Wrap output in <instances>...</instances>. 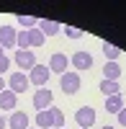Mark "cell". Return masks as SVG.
I'll return each mask as SVG.
<instances>
[{
	"instance_id": "83f0119b",
	"label": "cell",
	"mask_w": 126,
	"mask_h": 129,
	"mask_svg": "<svg viewBox=\"0 0 126 129\" xmlns=\"http://www.w3.org/2000/svg\"><path fill=\"white\" fill-rule=\"evenodd\" d=\"M103 129H116V126H103Z\"/></svg>"
},
{
	"instance_id": "3957f363",
	"label": "cell",
	"mask_w": 126,
	"mask_h": 129,
	"mask_svg": "<svg viewBox=\"0 0 126 129\" xmlns=\"http://www.w3.org/2000/svg\"><path fill=\"white\" fill-rule=\"evenodd\" d=\"M51 98H54V93L49 88H39L34 93V98H31V103H34L36 111H46V109H51Z\"/></svg>"
},
{
	"instance_id": "4316f807",
	"label": "cell",
	"mask_w": 126,
	"mask_h": 129,
	"mask_svg": "<svg viewBox=\"0 0 126 129\" xmlns=\"http://www.w3.org/2000/svg\"><path fill=\"white\" fill-rule=\"evenodd\" d=\"M0 57H5V49H3V47H0Z\"/></svg>"
},
{
	"instance_id": "ba28073f",
	"label": "cell",
	"mask_w": 126,
	"mask_h": 129,
	"mask_svg": "<svg viewBox=\"0 0 126 129\" xmlns=\"http://www.w3.org/2000/svg\"><path fill=\"white\" fill-rule=\"evenodd\" d=\"M46 67H49V72H59V75H65L67 67H70V57L62 54V52H57V54H51V59H49Z\"/></svg>"
},
{
	"instance_id": "d4e9b609",
	"label": "cell",
	"mask_w": 126,
	"mask_h": 129,
	"mask_svg": "<svg viewBox=\"0 0 126 129\" xmlns=\"http://www.w3.org/2000/svg\"><path fill=\"white\" fill-rule=\"evenodd\" d=\"M5 126H8V121L3 119V116H0V129H5Z\"/></svg>"
},
{
	"instance_id": "8fae6325",
	"label": "cell",
	"mask_w": 126,
	"mask_h": 129,
	"mask_svg": "<svg viewBox=\"0 0 126 129\" xmlns=\"http://www.w3.org/2000/svg\"><path fill=\"white\" fill-rule=\"evenodd\" d=\"M39 31H41V34H44V36H57L59 31H62V26L57 23V21H49V18H41V21H39Z\"/></svg>"
},
{
	"instance_id": "5bb4252c",
	"label": "cell",
	"mask_w": 126,
	"mask_h": 129,
	"mask_svg": "<svg viewBox=\"0 0 126 129\" xmlns=\"http://www.w3.org/2000/svg\"><path fill=\"white\" fill-rule=\"evenodd\" d=\"M36 129H54V119H51V109L36 114Z\"/></svg>"
},
{
	"instance_id": "2e32d148",
	"label": "cell",
	"mask_w": 126,
	"mask_h": 129,
	"mask_svg": "<svg viewBox=\"0 0 126 129\" xmlns=\"http://www.w3.org/2000/svg\"><path fill=\"white\" fill-rule=\"evenodd\" d=\"M121 109H123L121 95H108V98H106V111H108V114H118Z\"/></svg>"
},
{
	"instance_id": "8992f818",
	"label": "cell",
	"mask_w": 126,
	"mask_h": 129,
	"mask_svg": "<svg viewBox=\"0 0 126 129\" xmlns=\"http://www.w3.org/2000/svg\"><path fill=\"white\" fill-rule=\"evenodd\" d=\"M28 85H31V83H28V75H26V72H13V75H10V80H8V88L13 90L16 95H18V93H26Z\"/></svg>"
},
{
	"instance_id": "ac0fdd59",
	"label": "cell",
	"mask_w": 126,
	"mask_h": 129,
	"mask_svg": "<svg viewBox=\"0 0 126 129\" xmlns=\"http://www.w3.org/2000/svg\"><path fill=\"white\" fill-rule=\"evenodd\" d=\"M18 23L23 26V31H31V28L39 26V18H36V16H21V13H18Z\"/></svg>"
},
{
	"instance_id": "7402d4cb",
	"label": "cell",
	"mask_w": 126,
	"mask_h": 129,
	"mask_svg": "<svg viewBox=\"0 0 126 129\" xmlns=\"http://www.w3.org/2000/svg\"><path fill=\"white\" fill-rule=\"evenodd\" d=\"M65 36H67V39H80V36H82V31L75 28V26H65Z\"/></svg>"
},
{
	"instance_id": "7a4b0ae2",
	"label": "cell",
	"mask_w": 126,
	"mask_h": 129,
	"mask_svg": "<svg viewBox=\"0 0 126 129\" xmlns=\"http://www.w3.org/2000/svg\"><path fill=\"white\" fill-rule=\"evenodd\" d=\"M49 67H46V64H34V70H31L28 72V83L31 85H36V88H46V83H49Z\"/></svg>"
},
{
	"instance_id": "4fadbf2b",
	"label": "cell",
	"mask_w": 126,
	"mask_h": 129,
	"mask_svg": "<svg viewBox=\"0 0 126 129\" xmlns=\"http://www.w3.org/2000/svg\"><path fill=\"white\" fill-rule=\"evenodd\" d=\"M8 126L10 129H28V116L23 111H16V114H10V119H8Z\"/></svg>"
},
{
	"instance_id": "d6986e66",
	"label": "cell",
	"mask_w": 126,
	"mask_h": 129,
	"mask_svg": "<svg viewBox=\"0 0 126 129\" xmlns=\"http://www.w3.org/2000/svg\"><path fill=\"white\" fill-rule=\"evenodd\" d=\"M16 47H18V49H31V44H28V31H18Z\"/></svg>"
},
{
	"instance_id": "f546056e",
	"label": "cell",
	"mask_w": 126,
	"mask_h": 129,
	"mask_svg": "<svg viewBox=\"0 0 126 129\" xmlns=\"http://www.w3.org/2000/svg\"><path fill=\"white\" fill-rule=\"evenodd\" d=\"M28 129H36V126H28Z\"/></svg>"
},
{
	"instance_id": "9c48e42d",
	"label": "cell",
	"mask_w": 126,
	"mask_h": 129,
	"mask_svg": "<svg viewBox=\"0 0 126 129\" xmlns=\"http://www.w3.org/2000/svg\"><path fill=\"white\" fill-rule=\"evenodd\" d=\"M16 36H18V31L13 26H0V47L3 49H13L16 47Z\"/></svg>"
},
{
	"instance_id": "52a82bcc",
	"label": "cell",
	"mask_w": 126,
	"mask_h": 129,
	"mask_svg": "<svg viewBox=\"0 0 126 129\" xmlns=\"http://www.w3.org/2000/svg\"><path fill=\"white\" fill-rule=\"evenodd\" d=\"M70 62H72V67H75L77 72H85V70L93 67V54L90 52H75Z\"/></svg>"
},
{
	"instance_id": "9a60e30c",
	"label": "cell",
	"mask_w": 126,
	"mask_h": 129,
	"mask_svg": "<svg viewBox=\"0 0 126 129\" xmlns=\"http://www.w3.org/2000/svg\"><path fill=\"white\" fill-rule=\"evenodd\" d=\"M44 41H46V36L39 31V26L28 31V44H31V49H36V47H44Z\"/></svg>"
},
{
	"instance_id": "7c38bea8",
	"label": "cell",
	"mask_w": 126,
	"mask_h": 129,
	"mask_svg": "<svg viewBox=\"0 0 126 129\" xmlns=\"http://www.w3.org/2000/svg\"><path fill=\"white\" fill-rule=\"evenodd\" d=\"M121 64L118 62H106V67H103V80H113V83H118L121 78Z\"/></svg>"
},
{
	"instance_id": "5b68a950",
	"label": "cell",
	"mask_w": 126,
	"mask_h": 129,
	"mask_svg": "<svg viewBox=\"0 0 126 129\" xmlns=\"http://www.w3.org/2000/svg\"><path fill=\"white\" fill-rule=\"evenodd\" d=\"M16 64H18V70L21 72H31V70H34V64H36V54H34V52H31V49H18L16 52Z\"/></svg>"
},
{
	"instance_id": "603a6c76",
	"label": "cell",
	"mask_w": 126,
	"mask_h": 129,
	"mask_svg": "<svg viewBox=\"0 0 126 129\" xmlns=\"http://www.w3.org/2000/svg\"><path fill=\"white\" fill-rule=\"evenodd\" d=\"M8 67H10V59L8 57H0V78H3V72H8Z\"/></svg>"
},
{
	"instance_id": "ffe728a7",
	"label": "cell",
	"mask_w": 126,
	"mask_h": 129,
	"mask_svg": "<svg viewBox=\"0 0 126 129\" xmlns=\"http://www.w3.org/2000/svg\"><path fill=\"white\" fill-rule=\"evenodd\" d=\"M103 52H106L108 62H116V59L121 57V49H118V47H113V44H106V49H103Z\"/></svg>"
},
{
	"instance_id": "cb8c5ba5",
	"label": "cell",
	"mask_w": 126,
	"mask_h": 129,
	"mask_svg": "<svg viewBox=\"0 0 126 129\" xmlns=\"http://www.w3.org/2000/svg\"><path fill=\"white\" fill-rule=\"evenodd\" d=\"M116 116H118V124H121V126H126V106H123V109H121Z\"/></svg>"
},
{
	"instance_id": "f1b7e54d",
	"label": "cell",
	"mask_w": 126,
	"mask_h": 129,
	"mask_svg": "<svg viewBox=\"0 0 126 129\" xmlns=\"http://www.w3.org/2000/svg\"><path fill=\"white\" fill-rule=\"evenodd\" d=\"M54 129H65V126H54Z\"/></svg>"
},
{
	"instance_id": "30bf717a",
	"label": "cell",
	"mask_w": 126,
	"mask_h": 129,
	"mask_svg": "<svg viewBox=\"0 0 126 129\" xmlns=\"http://www.w3.org/2000/svg\"><path fill=\"white\" fill-rule=\"evenodd\" d=\"M16 103H18V95L10 88H5L3 93H0V109L3 111H16Z\"/></svg>"
},
{
	"instance_id": "e0dca14e",
	"label": "cell",
	"mask_w": 126,
	"mask_h": 129,
	"mask_svg": "<svg viewBox=\"0 0 126 129\" xmlns=\"http://www.w3.org/2000/svg\"><path fill=\"white\" fill-rule=\"evenodd\" d=\"M100 93H106V95H121V88H118V83H113V80H100Z\"/></svg>"
},
{
	"instance_id": "44dd1931",
	"label": "cell",
	"mask_w": 126,
	"mask_h": 129,
	"mask_svg": "<svg viewBox=\"0 0 126 129\" xmlns=\"http://www.w3.org/2000/svg\"><path fill=\"white\" fill-rule=\"evenodd\" d=\"M51 119H54V126H65V114L57 106H51Z\"/></svg>"
},
{
	"instance_id": "484cf974",
	"label": "cell",
	"mask_w": 126,
	"mask_h": 129,
	"mask_svg": "<svg viewBox=\"0 0 126 129\" xmlns=\"http://www.w3.org/2000/svg\"><path fill=\"white\" fill-rule=\"evenodd\" d=\"M3 90H5V80L0 78V93H3Z\"/></svg>"
},
{
	"instance_id": "6da1fadb",
	"label": "cell",
	"mask_w": 126,
	"mask_h": 129,
	"mask_svg": "<svg viewBox=\"0 0 126 129\" xmlns=\"http://www.w3.org/2000/svg\"><path fill=\"white\" fill-rule=\"evenodd\" d=\"M80 85H82L80 72H65V75H59V88H62V93L72 95V93L80 90Z\"/></svg>"
},
{
	"instance_id": "277c9868",
	"label": "cell",
	"mask_w": 126,
	"mask_h": 129,
	"mask_svg": "<svg viewBox=\"0 0 126 129\" xmlns=\"http://www.w3.org/2000/svg\"><path fill=\"white\" fill-rule=\"evenodd\" d=\"M75 121H77V129H90L93 124H95V109H93V106H82V109H77Z\"/></svg>"
}]
</instances>
